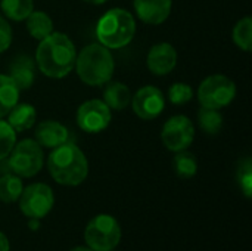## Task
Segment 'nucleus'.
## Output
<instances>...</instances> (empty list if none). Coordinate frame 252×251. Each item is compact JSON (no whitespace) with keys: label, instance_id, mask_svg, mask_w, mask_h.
<instances>
[{"label":"nucleus","instance_id":"f257e3e1","mask_svg":"<svg viewBox=\"0 0 252 251\" xmlns=\"http://www.w3.org/2000/svg\"><path fill=\"white\" fill-rule=\"evenodd\" d=\"M77 50L71 38L63 33H52L43 40L35 52L40 71L50 78H62L75 67Z\"/></svg>","mask_w":252,"mask_h":251},{"label":"nucleus","instance_id":"f03ea898","mask_svg":"<svg viewBox=\"0 0 252 251\" xmlns=\"http://www.w3.org/2000/svg\"><path fill=\"white\" fill-rule=\"evenodd\" d=\"M47 169L53 180L59 185L77 186L87 179L89 161L75 143L65 142L53 148L47 158Z\"/></svg>","mask_w":252,"mask_h":251},{"label":"nucleus","instance_id":"7ed1b4c3","mask_svg":"<svg viewBox=\"0 0 252 251\" xmlns=\"http://www.w3.org/2000/svg\"><path fill=\"white\" fill-rule=\"evenodd\" d=\"M75 68L83 83L89 86H102L111 81L115 62L108 47L100 43H92L77 55Z\"/></svg>","mask_w":252,"mask_h":251},{"label":"nucleus","instance_id":"20e7f679","mask_svg":"<svg viewBox=\"0 0 252 251\" xmlns=\"http://www.w3.org/2000/svg\"><path fill=\"white\" fill-rule=\"evenodd\" d=\"M136 34L134 16L126 9H109L99 19L96 36L99 43L108 49H121L127 46Z\"/></svg>","mask_w":252,"mask_h":251},{"label":"nucleus","instance_id":"39448f33","mask_svg":"<svg viewBox=\"0 0 252 251\" xmlns=\"http://www.w3.org/2000/svg\"><path fill=\"white\" fill-rule=\"evenodd\" d=\"M121 226L111 215L94 216L84 229V241L93 251L115 250L121 241Z\"/></svg>","mask_w":252,"mask_h":251},{"label":"nucleus","instance_id":"423d86ee","mask_svg":"<svg viewBox=\"0 0 252 251\" xmlns=\"http://www.w3.org/2000/svg\"><path fill=\"white\" fill-rule=\"evenodd\" d=\"M43 149L34 139H24L15 143L7 155V166L19 178H32L43 167Z\"/></svg>","mask_w":252,"mask_h":251},{"label":"nucleus","instance_id":"0eeeda50","mask_svg":"<svg viewBox=\"0 0 252 251\" xmlns=\"http://www.w3.org/2000/svg\"><path fill=\"white\" fill-rule=\"evenodd\" d=\"M236 96L235 83L223 75L216 74L207 77L198 89V99L204 108L210 109H221L227 107Z\"/></svg>","mask_w":252,"mask_h":251},{"label":"nucleus","instance_id":"6e6552de","mask_svg":"<svg viewBox=\"0 0 252 251\" xmlns=\"http://www.w3.org/2000/svg\"><path fill=\"white\" fill-rule=\"evenodd\" d=\"M19 209L28 219L46 217L55 204V195L46 183H31L22 189L19 197Z\"/></svg>","mask_w":252,"mask_h":251},{"label":"nucleus","instance_id":"1a4fd4ad","mask_svg":"<svg viewBox=\"0 0 252 251\" xmlns=\"http://www.w3.org/2000/svg\"><path fill=\"white\" fill-rule=\"evenodd\" d=\"M195 138L193 123L186 115L171 117L162 127L161 139L167 149L173 152L188 149Z\"/></svg>","mask_w":252,"mask_h":251},{"label":"nucleus","instance_id":"9d476101","mask_svg":"<svg viewBox=\"0 0 252 251\" xmlns=\"http://www.w3.org/2000/svg\"><path fill=\"white\" fill-rule=\"evenodd\" d=\"M112 120L109 107L99 99H90L80 105L77 111V123L83 132L99 133L105 130Z\"/></svg>","mask_w":252,"mask_h":251},{"label":"nucleus","instance_id":"9b49d317","mask_svg":"<svg viewBox=\"0 0 252 251\" xmlns=\"http://www.w3.org/2000/svg\"><path fill=\"white\" fill-rule=\"evenodd\" d=\"M131 107L139 118L154 120L164 111L165 99L158 87L145 86L139 89L136 95L131 98Z\"/></svg>","mask_w":252,"mask_h":251},{"label":"nucleus","instance_id":"f8f14e48","mask_svg":"<svg viewBox=\"0 0 252 251\" xmlns=\"http://www.w3.org/2000/svg\"><path fill=\"white\" fill-rule=\"evenodd\" d=\"M146 62L152 74L167 75L177 64V52L170 43H158L151 47Z\"/></svg>","mask_w":252,"mask_h":251},{"label":"nucleus","instance_id":"ddd939ff","mask_svg":"<svg viewBox=\"0 0 252 251\" xmlns=\"http://www.w3.org/2000/svg\"><path fill=\"white\" fill-rule=\"evenodd\" d=\"M171 4V0H134V10L143 22L159 25L170 16Z\"/></svg>","mask_w":252,"mask_h":251},{"label":"nucleus","instance_id":"4468645a","mask_svg":"<svg viewBox=\"0 0 252 251\" xmlns=\"http://www.w3.org/2000/svg\"><path fill=\"white\" fill-rule=\"evenodd\" d=\"M34 135L38 145L46 148H56L68 142V129L55 120L41 121L37 126Z\"/></svg>","mask_w":252,"mask_h":251},{"label":"nucleus","instance_id":"2eb2a0df","mask_svg":"<svg viewBox=\"0 0 252 251\" xmlns=\"http://www.w3.org/2000/svg\"><path fill=\"white\" fill-rule=\"evenodd\" d=\"M9 72H10L9 77L13 80V83L19 90H27L34 83V75H35L34 62L27 55L16 56L9 67Z\"/></svg>","mask_w":252,"mask_h":251},{"label":"nucleus","instance_id":"dca6fc26","mask_svg":"<svg viewBox=\"0 0 252 251\" xmlns=\"http://www.w3.org/2000/svg\"><path fill=\"white\" fill-rule=\"evenodd\" d=\"M7 123L15 132H24L34 126L37 112L35 108L30 104H16L7 112Z\"/></svg>","mask_w":252,"mask_h":251},{"label":"nucleus","instance_id":"f3484780","mask_svg":"<svg viewBox=\"0 0 252 251\" xmlns=\"http://www.w3.org/2000/svg\"><path fill=\"white\" fill-rule=\"evenodd\" d=\"M103 102L109 107V109L121 111L127 108L131 102V92L126 84L120 81H112L106 86L103 92Z\"/></svg>","mask_w":252,"mask_h":251},{"label":"nucleus","instance_id":"a211bd4d","mask_svg":"<svg viewBox=\"0 0 252 251\" xmlns=\"http://www.w3.org/2000/svg\"><path fill=\"white\" fill-rule=\"evenodd\" d=\"M25 21L28 33L37 40H43L44 37L53 33V21L43 10H32Z\"/></svg>","mask_w":252,"mask_h":251},{"label":"nucleus","instance_id":"6ab92c4d","mask_svg":"<svg viewBox=\"0 0 252 251\" xmlns=\"http://www.w3.org/2000/svg\"><path fill=\"white\" fill-rule=\"evenodd\" d=\"M19 89L9 75L0 74V118L7 115V112L18 104Z\"/></svg>","mask_w":252,"mask_h":251},{"label":"nucleus","instance_id":"aec40b11","mask_svg":"<svg viewBox=\"0 0 252 251\" xmlns=\"http://www.w3.org/2000/svg\"><path fill=\"white\" fill-rule=\"evenodd\" d=\"M22 189L24 186H22V180L19 176L13 173H7L0 178V201L1 203H6V204L16 203L21 197Z\"/></svg>","mask_w":252,"mask_h":251},{"label":"nucleus","instance_id":"412c9836","mask_svg":"<svg viewBox=\"0 0 252 251\" xmlns=\"http://www.w3.org/2000/svg\"><path fill=\"white\" fill-rule=\"evenodd\" d=\"M0 7L6 18L13 19V21H24L34 10V1L32 0H1Z\"/></svg>","mask_w":252,"mask_h":251},{"label":"nucleus","instance_id":"4be33fe9","mask_svg":"<svg viewBox=\"0 0 252 251\" xmlns=\"http://www.w3.org/2000/svg\"><path fill=\"white\" fill-rule=\"evenodd\" d=\"M174 170L180 179H190L198 172V161L192 152L179 151L174 157Z\"/></svg>","mask_w":252,"mask_h":251},{"label":"nucleus","instance_id":"5701e85b","mask_svg":"<svg viewBox=\"0 0 252 251\" xmlns=\"http://www.w3.org/2000/svg\"><path fill=\"white\" fill-rule=\"evenodd\" d=\"M198 121L201 129L208 135H217L223 127V115L219 112V109L202 107L198 112Z\"/></svg>","mask_w":252,"mask_h":251},{"label":"nucleus","instance_id":"b1692460","mask_svg":"<svg viewBox=\"0 0 252 251\" xmlns=\"http://www.w3.org/2000/svg\"><path fill=\"white\" fill-rule=\"evenodd\" d=\"M233 40L236 46L245 52H250L252 47V19L250 16L241 19L233 28Z\"/></svg>","mask_w":252,"mask_h":251},{"label":"nucleus","instance_id":"393cba45","mask_svg":"<svg viewBox=\"0 0 252 251\" xmlns=\"http://www.w3.org/2000/svg\"><path fill=\"white\" fill-rule=\"evenodd\" d=\"M16 143V132L7 121L0 120V161L6 160Z\"/></svg>","mask_w":252,"mask_h":251},{"label":"nucleus","instance_id":"a878e982","mask_svg":"<svg viewBox=\"0 0 252 251\" xmlns=\"http://www.w3.org/2000/svg\"><path fill=\"white\" fill-rule=\"evenodd\" d=\"M238 183L241 186V191L247 198H251L252 195V163L251 158H244L239 163L238 167Z\"/></svg>","mask_w":252,"mask_h":251},{"label":"nucleus","instance_id":"bb28decb","mask_svg":"<svg viewBox=\"0 0 252 251\" xmlns=\"http://www.w3.org/2000/svg\"><path fill=\"white\" fill-rule=\"evenodd\" d=\"M193 96V90L186 83H174L168 90V98L174 105H183Z\"/></svg>","mask_w":252,"mask_h":251},{"label":"nucleus","instance_id":"cd10ccee","mask_svg":"<svg viewBox=\"0 0 252 251\" xmlns=\"http://www.w3.org/2000/svg\"><path fill=\"white\" fill-rule=\"evenodd\" d=\"M12 43V28L4 16L0 15V53L7 50Z\"/></svg>","mask_w":252,"mask_h":251},{"label":"nucleus","instance_id":"c85d7f7f","mask_svg":"<svg viewBox=\"0 0 252 251\" xmlns=\"http://www.w3.org/2000/svg\"><path fill=\"white\" fill-rule=\"evenodd\" d=\"M0 251H10V244L7 237L0 231Z\"/></svg>","mask_w":252,"mask_h":251},{"label":"nucleus","instance_id":"c756f323","mask_svg":"<svg viewBox=\"0 0 252 251\" xmlns=\"http://www.w3.org/2000/svg\"><path fill=\"white\" fill-rule=\"evenodd\" d=\"M28 228H30L31 231L40 229V219H30V220H28Z\"/></svg>","mask_w":252,"mask_h":251},{"label":"nucleus","instance_id":"7c9ffc66","mask_svg":"<svg viewBox=\"0 0 252 251\" xmlns=\"http://www.w3.org/2000/svg\"><path fill=\"white\" fill-rule=\"evenodd\" d=\"M84 1H87V3H92V4H103L106 0H84Z\"/></svg>","mask_w":252,"mask_h":251},{"label":"nucleus","instance_id":"2f4dec72","mask_svg":"<svg viewBox=\"0 0 252 251\" xmlns=\"http://www.w3.org/2000/svg\"><path fill=\"white\" fill-rule=\"evenodd\" d=\"M71 251H93L92 249H89V247H75V249H72Z\"/></svg>","mask_w":252,"mask_h":251},{"label":"nucleus","instance_id":"473e14b6","mask_svg":"<svg viewBox=\"0 0 252 251\" xmlns=\"http://www.w3.org/2000/svg\"><path fill=\"white\" fill-rule=\"evenodd\" d=\"M112 251H114V250H112Z\"/></svg>","mask_w":252,"mask_h":251}]
</instances>
